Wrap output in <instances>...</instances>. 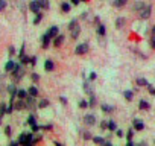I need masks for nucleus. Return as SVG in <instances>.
I'll list each match as a JSON object with an SVG mask.
<instances>
[{"instance_id": "4", "label": "nucleus", "mask_w": 155, "mask_h": 146, "mask_svg": "<svg viewBox=\"0 0 155 146\" xmlns=\"http://www.w3.org/2000/svg\"><path fill=\"white\" fill-rule=\"evenodd\" d=\"M23 75H25L23 68H21L20 65H17V64H15V67H14V70H12V76H14V79H15V81H18L20 78H23Z\"/></svg>"}, {"instance_id": "20", "label": "nucleus", "mask_w": 155, "mask_h": 146, "mask_svg": "<svg viewBox=\"0 0 155 146\" xmlns=\"http://www.w3.org/2000/svg\"><path fill=\"white\" fill-rule=\"evenodd\" d=\"M70 9H71V5L70 3H67V2L61 3V11L62 12H70Z\"/></svg>"}, {"instance_id": "42", "label": "nucleus", "mask_w": 155, "mask_h": 146, "mask_svg": "<svg viewBox=\"0 0 155 146\" xmlns=\"http://www.w3.org/2000/svg\"><path fill=\"white\" fill-rule=\"evenodd\" d=\"M150 49H155V35L150 37Z\"/></svg>"}, {"instance_id": "22", "label": "nucleus", "mask_w": 155, "mask_h": 146, "mask_svg": "<svg viewBox=\"0 0 155 146\" xmlns=\"http://www.w3.org/2000/svg\"><path fill=\"white\" fill-rule=\"evenodd\" d=\"M14 67H15V62H14V61H8L6 65H5V70H6V71H12Z\"/></svg>"}, {"instance_id": "12", "label": "nucleus", "mask_w": 155, "mask_h": 146, "mask_svg": "<svg viewBox=\"0 0 155 146\" xmlns=\"http://www.w3.org/2000/svg\"><path fill=\"white\" fill-rule=\"evenodd\" d=\"M146 6V3L143 2V0H141V2H137V3H134V6H132V9L135 11V12H140L143 8Z\"/></svg>"}, {"instance_id": "21", "label": "nucleus", "mask_w": 155, "mask_h": 146, "mask_svg": "<svg viewBox=\"0 0 155 146\" xmlns=\"http://www.w3.org/2000/svg\"><path fill=\"white\" fill-rule=\"evenodd\" d=\"M102 111L104 113H113L114 111V107H111V105H107V104H102Z\"/></svg>"}, {"instance_id": "17", "label": "nucleus", "mask_w": 155, "mask_h": 146, "mask_svg": "<svg viewBox=\"0 0 155 146\" xmlns=\"http://www.w3.org/2000/svg\"><path fill=\"white\" fill-rule=\"evenodd\" d=\"M28 95H29V96H32V98H37V96H38V88L32 85V87L28 90Z\"/></svg>"}, {"instance_id": "8", "label": "nucleus", "mask_w": 155, "mask_h": 146, "mask_svg": "<svg viewBox=\"0 0 155 146\" xmlns=\"http://www.w3.org/2000/svg\"><path fill=\"white\" fill-rule=\"evenodd\" d=\"M50 40H52V37L49 35V32H46V34L43 35V38H41V41H43V49H47V46L50 44Z\"/></svg>"}, {"instance_id": "7", "label": "nucleus", "mask_w": 155, "mask_h": 146, "mask_svg": "<svg viewBox=\"0 0 155 146\" xmlns=\"http://www.w3.org/2000/svg\"><path fill=\"white\" fill-rule=\"evenodd\" d=\"M29 9H31V12H34V14H38V12H40L41 6H40V3H38V0H32V2L29 3Z\"/></svg>"}, {"instance_id": "15", "label": "nucleus", "mask_w": 155, "mask_h": 146, "mask_svg": "<svg viewBox=\"0 0 155 146\" xmlns=\"http://www.w3.org/2000/svg\"><path fill=\"white\" fill-rule=\"evenodd\" d=\"M138 108H140V110H149V108H150V104H149L147 101H143V99H141V101L138 102Z\"/></svg>"}, {"instance_id": "48", "label": "nucleus", "mask_w": 155, "mask_h": 146, "mask_svg": "<svg viewBox=\"0 0 155 146\" xmlns=\"http://www.w3.org/2000/svg\"><path fill=\"white\" fill-rule=\"evenodd\" d=\"M70 2H71V5L76 6V5H79V3H81V0H70Z\"/></svg>"}, {"instance_id": "18", "label": "nucleus", "mask_w": 155, "mask_h": 146, "mask_svg": "<svg viewBox=\"0 0 155 146\" xmlns=\"http://www.w3.org/2000/svg\"><path fill=\"white\" fill-rule=\"evenodd\" d=\"M128 3V0H114L113 2V5L116 6V8H122V6H125Z\"/></svg>"}, {"instance_id": "47", "label": "nucleus", "mask_w": 155, "mask_h": 146, "mask_svg": "<svg viewBox=\"0 0 155 146\" xmlns=\"http://www.w3.org/2000/svg\"><path fill=\"white\" fill-rule=\"evenodd\" d=\"M101 128H102V129H107V128H108V122H102V123H101Z\"/></svg>"}, {"instance_id": "29", "label": "nucleus", "mask_w": 155, "mask_h": 146, "mask_svg": "<svg viewBox=\"0 0 155 146\" xmlns=\"http://www.w3.org/2000/svg\"><path fill=\"white\" fill-rule=\"evenodd\" d=\"M108 129H110V131H116V129H117V125H116L114 120H110V122H108Z\"/></svg>"}, {"instance_id": "5", "label": "nucleus", "mask_w": 155, "mask_h": 146, "mask_svg": "<svg viewBox=\"0 0 155 146\" xmlns=\"http://www.w3.org/2000/svg\"><path fill=\"white\" fill-rule=\"evenodd\" d=\"M88 52V44L87 43H82V44H78L76 49H74V53L76 55H84Z\"/></svg>"}, {"instance_id": "3", "label": "nucleus", "mask_w": 155, "mask_h": 146, "mask_svg": "<svg viewBox=\"0 0 155 146\" xmlns=\"http://www.w3.org/2000/svg\"><path fill=\"white\" fill-rule=\"evenodd\" d=\"M150 14H152V6H150V5H146V6L138 12V15H140L141 20H147V18L150 17Z\"/></svg>"}, {"instance_id": "51", "label": "nucleus", "mask_w": 155, "mask_h": 146, "mask_svg": "<svg viewBox=\"0 0 155 146\" xmlns=\"http://www.w3.org/2000/svg\"><path fill=\"white\" fill-rule=\"evenodd\" d=\"M126 146H134V143H132V140H128V143H126Z\"/></svg>"}, {"instance_id": "37", "label": "nucleus", "mask_w": 155, "mask_h": 146, "mask_svg": "<svg viewBox=\"0 0 155 146\" xmlns=\"http://www.w3.org/2000/svg\"><path fill=\"white\" fill-rule=\"evenodd\" d=\"M6 113V105L5 104H0V116H3Z\"/></svg>"}, {"instance_id": "26", "label": "nucleus", "mask_w": 155, "mask_h": 146, "mask_svg": "<svg viewBox=\"0 0 155 146\" xmlns=\"http://www.w3.org/2000/svg\"><path fill=\"white\" fill-rule=\"evenodd\" d=\"M96 144H105V138H102V137H93L91 138Z\"/></svg>"}, {"instance_id": "44", "label": "nucleus", "mask_w": 155, "mask_h": 146, "mask_svg": "<svg viewBox=\"0 0 155 146\" xmlns=\"http://www.w3.org/2000/svg\"><path fill=\"white\" fill-rule=\"evenodd\" d=\"M59 101H61V104H62V105H65V104H67V98H65V96H61V98H59Z\"/></svg>"}, {"instance_id": "9", "label": "nucleus", "mask_w": 155, "mask_h": 146, "mask_svg": "<svg viewBox=\"0 0 155 146\" xmlns=\"http://www.w3.org/2000/svg\"><path fill=\"white\" fill-rule=\"evenodd\" d=\"M64 43V35H61V34H58L55 38H53V46L55 47H59L61 44Z\"/></svg>"}, {"instance_id": "25", "label": "nucleus", "mask_w": 155, "mask_h": 146, "mask_svg": "<svg viewBox=\"0 0 155 146\" xmlns=\"http://www.w3.org/2000/svg\"><path fill=\"white\" fill-rule=\"evenodd\" d=\"M137 84H138L140 87H147V85H149V82H147L144 78H138V79H137Z\"/></svg>"}, {"instance_id": "11", "label": "nucleus", "mask_w": 155, "mask_h": 146, "mask_svg": "<svg viewBox=\"0 0 155 146\" xmlns=\"http://www.w3.org/2000/svg\"><path fill=\"white\" fill-rule=\"evenodd\" d=\"M53 68H55L53 61H52V59H46V62H44V70H46V71H52Z\"/></svg>"}, {"instance_id": "32", "label": "nucleus", "mask_w": 155, "mask_h": 146, "mask_svg": "<svg viewBox=\"0 0 155 146\" xmlns=\"http://www.w3.org/2000/svg\"><path fill=\"white\" fill-rule=\"evenodd\" d=\"M78 105H79V108H82V110H85V108H88V102L87 101H79V104H78Z\"/></svg>"}, {"instance_id": "46", "label": "nucleus", "mask_w": 155, "mask_h": 146, "mask_svg": "<svg viewBox=\"0 0 155 146\" xmlns=\"http://www.w3.org/2000/svg\"><path fill=\"white\" fill-rule=\"evenodd\" d=\"M32 79H34V81L37 82V81H40V76L37 75V73H32Z\"/></svg>"}, {"instance_id": "1", "label": "nucleus", "mask_w": 155, "mask_h": 146, "mask_svg": "<svg viewBox=\"0 0 155 146\" xmlns=\"http://www.w3.org/2000/svg\"><path fill=\"white\" fill-rule=\"evenodd\" d=\"M68 31H70V37L73 40H78L79 38V34H81V26L78 25V20H71L68 23Z\"/></svg>"}, {"instance_id": "13", "label": "nucleus", "mask_w": 155, "mask_h": 146, "mask_svg": "<svg viewBox=\"0 0 155 146\" xmlns=\"http://www.w3.org/2000/svg\"><path fill=\"white\" fill-rule=\"evenodd\" d=\"M97 35H99V37H105V35H107V28H105V25H97Z\"/></svg>"}, {"instance_id": "36", "label": "nucleus", "mask_w": 155, "mask_h": 146, "mask_svg": "<svg viewBox=\"0 0 155 146\" xmlns=\"http://www.w3.org/2000/svg\"><path fill=\"white\" fill-rule=\"evenodd\" d=\"M84 91H85V93H88V95H91V88H90V84H88V82H85V84H84Z\"/></svg>"}, {"instance_id": "53", "label": "nucleus", "mask_w": 155, "mask_h": 146, "mask_svg": "<svg viewBox=\"0 0 155 146\" xmlns=\"http://www.w3.org/2000/svg\"><path fill=\"white\" fill-rule=\"evenodd\" d=\"M0 123H2V116H0Z\"/></svg>"}, {"instance_id": "31", "label": "nucleus", "mask_w": 155, "mask_h": 146, "mask_svg": "<svg viewBox=\"0 0 155 146\" xmlns=\"http://www.w3.org/2000/svg\"><path fill=\"white\" fill-rule=\"evenodd\" d=\"M134 131H135L134 128H129V129H128V132H126V138H128V140H132V137H134Z\"/></svg>"}, {"instance_id": "23", "label": "nucleus", "mask_w": 155, "mask_h": 146, "mask_svg": "<svg viewBox=\"0 0 155 146\" xmlns=\"http://www.w3.org/2000/svg\"><path fill=\"white\" fill-rule=\"evenodd\" d=\"M17 98L18 99H26L28 98V91L26 90H17Z\"/></svg>"}, {"instance_id": "27", "label": "nucleus", "mask_w": 155, "mask_h": 146, "mask_svg": "<svg viewBox=\"0 0 155 146\" xmlns=\"http://www.w3.org/2000/svg\"><path fill=\"white\" fill-rule=\"evenodd\" d=\"M41 20H43V14H41V12L35 14V18H34V25H38V23H40Z\"/></svg>"}, {"instance_id": "24", "label": "nucleus", "mask_w": 155, "mask_h": 146, "mask_svg": "<svg viewBox=\"0 0 155 146\" xmlns=\"http://www.w3.org/2000/svg\"><path fill=\"white\" fill-rule=\"evenodd\" d=\"M125 22H126V20H125L123 17H119V18L116 20V28H123V26H125Z\"/></svg>"}, {"instance_id": "39", "label": "nucleus", "mask_w": 155, "mask_h": 146, "mask_svg": "<svg viewBox=\"0 0 155 146\" xmlns=\"http://www.w3.org/2000/svg\"><path fill=\"white\" fill-rule=\"evenodd\" d=\"M96 78H97V73H94V71H91V73H90V78H88V79H90V81H94Z\"/></svg>"}, {"instance_id": "50", "label": "nucleus", "mask_w": 155, "mask_h": 146, "mask_svg": "<svg viewBox=\"0 0 155 146\" xmlns=\"http://www.w3.org/2000/svg\"><path fill=\"white\" fill-rule=\"evenodd\" d=\"M14 53H15V49L11 46V47H9V55H14Z\"/></svg>"}, {"instance_id": "2", "label": "nucleus", "mask_w": 155, "mask_h": 146, "mask_svg": "<svg viewBox=\"0 0 155 146\" xmlns=\"http://www.w3.org/2000/svg\"><path fill=\"white\" fill-rule=\"evenodd\" d=\"M18 143L25 144V146H31V144H34V135L31 132H23L18 138Z\"/></svg>"}, {"instance_id": "35", "label": "nucleus", "mask_w": 155, "mask_h": 146, "mask_svg": "<svg viewBox=\"0 0 155 146\" xmlns=\"http://www.w3.org/2000/svg\"><path fill=\"white\" fill-rule=\"evenodd\" d=\"M20 61H21V64H28V62H31V58L29 56H20Z\"/></svg>"}, {"instance_id": "43", "label": "nucleus", "mask_w": 155, "mask_h": 146, "mask_svg": "<svg viewBox=\"0 0 155 146\" xmlns=\"http://www.w3.org/2000/svg\"><path fill=\"white\" fill-rule=\"evenodd\" d=\"M147 90H149V93H150V95H153V96H155V87H152V85L149 84V85H147Z\"/></svg>"}, {"instance_id": "19", "label": "nucleus", "mask_w": 155, "mask_h": 146, "mask_svg": "<svg viewBox=\"0 0 155 146\" xmlns=\"http://www.w3.org/2000/svg\"><path fill=\"white\" fill-rule=\"evenodd\" d=\"M38 3H40L41 9H49V6H50V2H49V0H38Z\"/></svg>"}, {"instance_id": "52", "label": "nucleus", "mask_w": 155, "mask_h": 146, "mask_svg": "<svg viewBox=\"0 0 155 146\" xmlns=\"http://www.w3.org/2000/svg\"><path fill=\"white\" fill-rule=\"evenodd\" d=\"M152 35H155V26H152Z\"/></svg>"}, {"instance_id": "6", "label": "nucleus", "mask_w": 155, "mask_h": 146, "mask_svg": "<svg viewBox=\"0 0 155 146\" xmlns=\"http://www.w3.org/2000/svg\"><path fill=\"white\" fill-rule=\"evenodd\" d=\"M84 123L88 125V126H93L96 123V116L94 114H85L84 116Z\"/></svg>"}, {"instance_id": "16", "label": "nucleus", "mask_w": 155, "mask_h": 146, "mask_svg": "<svg viewBox=\"0 0 155 146\" xmlns=\"http://www.w3.org/2000/svg\"><path fill=\"white\" fill-rule=\"evenodd\" d=\"M123 98H125L126 101H132V99H134V91L125 90V91H123Z\"/></svg>"}, {"instance_id": "54", "label": "nucleus", "mask_w": 155, "mask_h": 146, "mask_svg": "<svg viewBox=\"0 0 155 146\" xmlns=\"http://www.w3.org/2000/svg\"><path fill=\"white\" fill-rule=\"evenodd\" d=\"M81 2H88V0H81Z\"/></svg>"}, {"instance_id": "49", "label": "nucleus", "mask_w": 155, "mask_h": 146, "mask_svg": "<svg viewBox=\"0 0 155 146\" xmlns=\"http://www.w3.org/2000/svg\"><path fill=\"white\" fill-rule=\"evenodd\" d=\"M31 64H34V65L37 64V56H32V58H31Z\"/></svg>"}, {"instance_id": "38", "label": "nucleus", "mask_w": 155, "mask_h": 146, "mask_svg": "<svg viewBox=\"0 0 155 146\" xmlns=\"http://www.w3.org/2000/svg\"><path fill=\"white\" fill-rule=\"evenodd\" d=\"M6 8V0H0V11H3Z\"/></svg>"}, {"instance_id": "30", "label": "nucleus", "mask_w": 155, "mask_h": 146, "mask_svg": "<svg viewBox=\"0 0 155 146\" xmlns=\"http://www.w3.org/2000/svg\"><path fill=\"white\" fill-rule=\"evenodd\" d=\"M28 125H31V126L37 125V119H35V116H29V119H28Z\"/></svg>"}, {"instance_id": "41", "label": "nucleus", "mask_w": 155, "mask_h": 146, "mask_svg": "<svg viewBox=\"0 0 155 146\" xmlns=\"http://www.w3.org/2000/svg\"><path fill=\"white\" fill-rule=\"evenodd\" d=\"M84 138H85V140H91V138H93V137H91V132H88V131L84 132Z\"/></svg>"}, {"instance_id": "28", "label": "nucleus", "mask_w": 155, "mask_h": 146, "mask_svg": "<svg viewBox=\"0 0 155 146\" xmlns=\"http://www.w3.org/2000/svg\"><path fill=\"white\" fill-rule=\"evenodd\" d=\"M8 91L11 93V96H12V98H15V96H17V88H15L14 85H9V87H8Z\"/></svg>"}, {"instance_id": "14", "label": "nucleus", "mask_w": 155, "mask_h": 146, "mask_svg": "<svg viewBox=\"0 0 155 146\" xmlns=\"http://www.w3.org/2000/svg\"><path fill=\"white\" fill-rule=\"evenodd\" d=\"M47 32H49V35H50L52 38H55V37L59 34V29H58V26H52V28H50Z\"/></svg>"}, {"instance_id": "33", "label": "nucleus", "mask_w": 155, "mask_h": 146, "mask_svg": "<svg viewBox=\"0 0 155 146\" xmlns=\"http://www.w3.org/2000/svg\"><path fill=\"white\" fill-rule=\"evenodd\" d=\"M47 105H49V101H47V99H41V101H40V104H38V107H40V108H46Z\"/></svg>"}, {"instance_id": "34", "label": "nucleus", "mask_w": 155, "mask_h": 146, "mask_svg": "<svg viewBox=\"0 0 155 146\" xmlns=\"http://www.w3.org/2000/svg\"><path fill=\"white\" fill-rule=\"evenodd\" d=\"M94 104H96V98H94V95H91V96H90V102H88V107H90V108H93V107H94Z\"/></svg>"}, {"instance_id": "45", "label": "nucleus", "mask_w": 155, "mask_h": 146, "mask_svg": "<svg viewBox=\"0 0 155 146\" xmlns=\"http://www.w3.org/2000/svg\"><path fill=\"white\" fill-rule=\"evenodd\" d=\"M11 131H12L11 126H6V128H5V134H6V135H11Z\"/></svg>"}, {"instance_id": "40", "label": "nucleus", "mask_w": 155, "mask_h": 146, "mask_svg": "<svg viewBox=\"0 0 155 146\" xmlns=\"http://www.w3.org/2000/svg\"><path fill=\"white\" fill-rule=\"evenodd\" d=\"M116 135H117L119 138H122L125 134H123V131H122V129H116Z\"/></svg>"}, {"instance_id": "10", "label": "nucleus", "mask_w": 155, "mask_h": 146, "mask_svg": "<svg viewBox=\"0 0 155 146\" xmlns=\"http://www.w3.org/2000/svg\"><path fill=\"white\" fill-rule=\"evenodd\" d=\"M132 123H134V129H135V131H143V129H144V123H143L141 120L135 119Z\"/></svg>"}]
</instances>
